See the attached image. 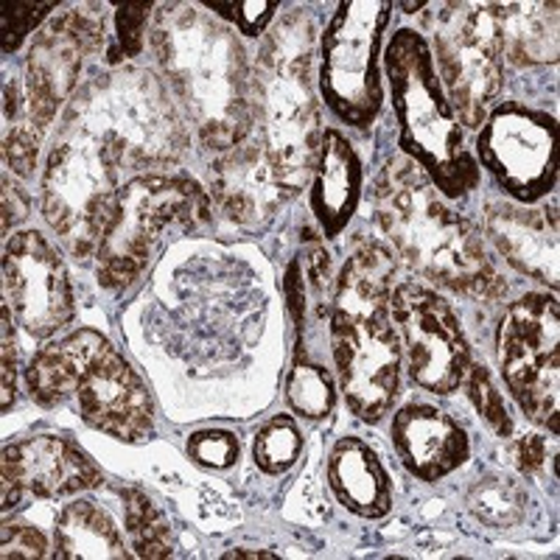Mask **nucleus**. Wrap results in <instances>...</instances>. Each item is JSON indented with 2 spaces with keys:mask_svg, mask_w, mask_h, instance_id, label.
<instances>
[{
  "mask_svg": "<svg viewBox=\"0 0 560 560\" xmlns=\"http://www.w3.org/2000/svg\"><path fill=\"white\" fill-rule=\"evenodd\" d=\"M328 485L342 508L362 518H384L393 490L376 452L359 438H342L328 457Z\"/></svg>",
  "mask_w": 560,
  "mask_h": 560,
  "instance_id": "nucleus-22",
  "label": "nucleus"
},
{
  "mask_svg": "<svg viewBox=\"0 0 560 560\" xmlns=\"http://www.w3.org/2000/svg\"><path fill=\"white\" fill-rule=\"evenodd\" d=\"M152 51L205 147L228 152L255 124L253 65L224 23L191 3L154 12Z\"/></svg>",
  "mask_w": 560,
  "mask_h": 560,
  "instance_id": "nucleus-1",
  "label": "nucleus"
},
{
  "mask_svg": "<svg viewBox=\"0 0 560 560\" xmlns=\"http://www.w3.org/2000/svg\"><path fill=\"white\" fill-rule=\"evenodd\" d=\"M485 233L504 261L533 280L558 287V219L555 210H529L510 202H490Z\"/></svg>",
  "mask_w": 560,
  "mask_h": 560,
  "instance_id": "nucleus-20",
  "label": "nucleus"
},
{
  "mask_svg": "<svg viewBox=\"0 0 560 560\" xmlns=\"http://www.w3.org/2000/svg\"><path fill=\"white\" fill-rule=\"evenodd\" d=\"M3 560H39L48 555V541L32 524H3L0 529Z\"/></svg>",
  "mask_w": 560,
  "mask_h": 560,
  "instance_id": "nucleus-35",
  "label": "nucleus"
},
{
  "mask_svg": "<svg viewBox=\"0 0 560 560\" xmlns=\"http://www.w3.org/2000/svg\"><path fill=\"white\" fill-rule=\"evenodd\" d=\"M45 129H39L37 124L28 118L26 113H20L18 118L9 127L7 138H3V154H7V163L20 179H28L37 168V154L39 143H43Z\"/></svg>",
  "mask_w": 560,
  "mask_h": 560,
  "instance_id": "nucleus-29",
  "label": "nucleus"
},
{
  "mask_svg": "<svg viewBox=\"0 0 560 560\" xmlns=\"http://www.w3.org/2000/svg\"><path fill=\"white\" fill-rule=\"evenodd\" d=\"M314 37L308 12L292 9L275 20L253 65L255 124L292 197L312 183L325 135L314 88Z\"/></svg>",
  "mask_w": 560,
  "mask_h": 560,
  "instance_id": "nucleus-4",
  "label": "nucleus"
},
{
  "mask_svg": "<svg viewBox=\"0 0 560 560\" xmlns=\"http://www.w3.org/2000/svg\"><path fill=\"white\" fill-rule=\"evenodd\" d=\"M208 194L188 177L147 174L129 179L96 253L102 287L124 289L135 283L147 267L160 230L172 222L197 228L208 219Z\"/></svg>",
  "mask_w": 560,
  "mask_h": 560,
  "instance_id": "nucleus-9",
  "label": "nucleus"
},
{
  "mask_svg": "<svg viewBox=\"0 0 560 560\" xmlns=\"http://www.w3.org/2000/svg\"><path fill=\"white\" fill-rule=\"evenodd\" d=\"M558 300L527 294L499 325V364L508 389L529 420L558 434L560 415Z\"/></svg>",
  "mask_w": 560,
  "mask_h": 560,
  "instance_id": "nucleus-11",
  "label": "nucleus"
},
{
  "mask_svg": "<svg viewBox=\"0 0 560 560\" xmlns=\"http://www.w3.org/2000/svg\"><path fill=\"white\" fill-rule=\"evenodd\" d=\"M384 70L398 115V143L415 160L443 197L457 199L474 191L479 168L465 152V140L443 84L434 70V57L418 32H395L384 54Z\"/></svg>",
  "mask_w": 560,
  "mask_h": 560,
  "instance_id": "nucleus-6",
  "label": "nucleus"
},
{
  "mask_svg": "<svg viewBox=\"0 0 560 560\" xmlns=\"http://www.w3.org/2000/svg\"><path fill=\"white\" fill-rule=\"evenodd\" d=\"M54 555L59 560H127L124 538L96 502H73L54 524Z\"/></svg>",
  "mask_w": 560,
  "mask_h": 560,
  "instance_id": "nucleus-24",
  "label": "nucleus"
},
{
  "mask_svg": "<svg viewBox=\"0 0 560 560\" xmlns=\"http://www.w3.org/2000/svg\"><path fill=\"white\" fill-rule=\"evenodd\" d=\"M228 560H275L278 555L267 552V549H233V552L224 555Z\"/></svg>",
  "mask_w": 560,
  "mask_h": 560,
  "instance_id": "nucleus-41",
  "label": "nucleus"
},
{
  "mask_svg": "<svg viewBox=\"0 0 560 560\" xmlns=\"http://www.w3.org/2000/svg\"><path fill=\"white\" fill-rule=\"evenodd\" d=\"M389 312L407 345L412 382L429 393H454L471 368V350L454 308L432 289L401 283L389 298Z\"/></svg>",
  "mask_w": 560,
  "mask_h": 560,
  "instance_id": "nucleus-14",
  "label": "nucleus"
},
{
  "mask_svg": "<svg viewBox=\"0 0 560 560\" xmlns=\"http://www.w3.org/2000/svg\"><path fill=\"white\" fill-rule=\"evenodd\" d=\"M28 393L39 407L77 404L90 429L124 443L152 432V398L132 364L93 328H79L34 357L26 373Z\"/></svg>",
  "mask_w": 560,
  "mask_h": 560,
  "instance_id": "nucleus-5",
  "label": "nucleus"
},
{
  "mask_svg": "<svg viewBox=\"0 0 560 560\" xmlns=\"http://www.w3.org/2000/svg\"><path fill=\"white\" fill-rule=\"evenodd\" d=\"M14 334H12V319H9V303L3 306V401L0 409L9 412L14 404Z\"/></svg>",
  "mask_w": 560,
  "mask_h": 560,
  "instance_id": "nucleus-38",
  "label": "nucleus"
},
{
  "mask_svg": "<svg viewBox=\"0 0 560 560\" xmlns=\"http://www.w3.org/2000/svg\"><path fill=\"white\" fill-rule=\"evenodd\" d=\"M423 7H427V3H401V9H404V12H409V14H412V12H418V9H423Z\"/></svg>",
  "mask_w": 560,
  "mask_h": 560,
  "instance_id": "nucleus-42",
  "label": "nucleus"
},
{
  "mask_svg": "<svg viewBox=\"0 0 560 560\" xmlns=\"http://www.w3.org/2000/svg\"><path fill=\"white\" fill-rule=\"evenodd\" d=\"M0 468H3L0 477L3 510L18 508L23 493L37 499H59L73 497L79 490L98 488L104 482L96 463L77 443L54 434H39L7 446Z\"/></svg>",
  "mask_w": 560,
  "mask_h": 560,
  "instance_id": "nucleus-17",
  "label": "nucleus"
},
{
  "mask_svg": "<svg viewBox=\"0 0 560 560\" xmlns=\"http://www.w3.org/2000/svg\"><path fill=\"white\" fill-rule=\"evenodd\" d=\"M389 20L384 0H345L328 23L319 48V93L339 121L368 129L384 102L382 34Z\"/></svg>",
  "mask_w": 560,
  "mask_h": 560,
  "instance_id": "nucleus-10",
  "label": "nucleus"
},
{
  "mask_svg": "<svg viewBox=\"0 0 560 560\" xmlns=\"http://www.w3.org/2000/svg\"><path fill=\"white\" fill-rule=\"evenodd\" d=\"M547 457V440L538 438V434H527V438H522L516 446H513V463H516V468L524 477H533V474L541 471Z\"/></svg>",
  "mask_w": 560,
  "mask_h": 560,
  "instance_id": "nucleus-36",
  "label": "nucleus"
},
{
  "mask_svg": "<svg viewBox=\"0 0 560 560\" xmlns=\"http://www.w3.org/2000/svg\"><path fill=\"white\" fill-rule=\"evenodd\" d=\"M28 210H32V202H28L26 191L20 185H12L9 177H3V236H9V230L28 217Z\"/></svg>",
  "mask_w": 560,
  "mask_h": 560,
  "instance_id": "nucleus-37",
  "label": "nucleus"
},
{
  "mask_svg": "<svg viewBox=\"0 0 560 560\" xmlns=\"http://www.w3.org/2000/svg\"><path fill=\"white\" fill-rule=\"evenodd\" d=\"M127 533L138 558L158 560L172 555V529L152 499L140 490H121Z\"/></svg>",
  "mask_w": 560,
  "mask_h": 560,
  "instance_id": "nucleus-26",
  "label": "nucleus"
},
{
  "mask_svg": "<svg viewBox=\"0 0 560 560\" xmlns=\"http://www.w3.org/2000/svg\"><path fill=\"white\" fill-rule=\"evenodd\" d=\"M468 510L485 527H516L527 513V490L508 474H485L468 490Z\"/></svg>",
  "mask_w": 560,
  "mask_h": 560,
  "instance_id": "nucleus-25",
  "label": "nucleus"
},
{
  "mask_svg": "<svg viewBox=\"0 0 560 560\" xmlns=\"http://www.w3.org/2000/svg\"><path fill=\"white\" fill-rule=\"evenodd\" d=\"M373 199L384 236L415 272L474 300L508 294L479 230L440 202L438 188L415 160H389L378 174Z\"/></svg>",
  "mask_w": 560,
  "mask_h": 560,
  "instance_id": "nucleus-2",
  "label": "nucleus"
},
{
  "mask_svg": "<svg viewBox=\"0 0 560 560\" xmlns=\"http://www.w3.org/2000/svg\"><path fill=\"white\" fill-rule=\"evenodd\" d=\"M303 269H306L308 287H312L314 292H323L325 283L331 280V258H328L323 244H312V247L303 253Z\"/></svg>",
  "mask_w": 560,
  "mask_h": 560,
  "instance_id": "nucleus-40",
  "label": "nucleus"
},
{
  "mask_svg": "<svg viewBox=\"0 0 560 560\" xmlns=\"http://www.w3.org/2000/svg\"><path fill=\"white\" fill-rule=\"evenodd\" d=\"M283 289H287L289 312H292V319L298 323V328H300V325H303V314H306V283H303V264L300 261L289 264Z\"/></svg>",
  "mask_w": 560,
  "mask_h": 560,
  "instance_id": "nucleus-39",
  "label": "nucleus"
},
{
  "mask_svg": "<svg viewBox=\"0 0 560 560\" xmlns=\"http://www.w3.org/2000/svg\"><path fill=\"white\" fill-rule=\"evenodd\" d=\"M65 121L93 135L121 168L174 163L188 143L163 82L147 70L96 77L79 93Z\"/></svg>",
  "mask_w": 560,
  "mask_h": 560,
  "instance_id": "nucleus-7",
  "label": "nucleus"
},
{
  "mask_svg": "<svg viewBox=\"0 0 560 560\" xmlns=\"http://www.w3.org/2000/svg\"><path fill=\"white\" fill-rule=\"evenodd\" d=\"M287 401L303 418L317 420L331 415L337 393H334V382L328 376V370L298 357L287 378Z\"/></svg>",
  "mask_w": 560,
  "mask_h": 560,
  "instance_id": "nucleus-27",
  "label": "nucleus"
},
{
  "mask_svg": "<svg viewBox=\"0 0 560 560\" xmlns=\"http://www.w3.org/2000/svg\"><path fill=\"white\" fill-rule=\"evenodd\" d=\"M57 9V0L45 3H7L3 18H0V34H3V54H14L23 45V39L48 18V12Z\"/></svg>",
  "mask_w": 560,
  "mask_h": 560,
  "instance_id": "nucleus-31",
  "label": "nucleus"
},
{
  "mask_svg": "<svg viewBox=\"0 0 560 560\" xmlns=\"http://www.w3.org/2000/svg\"><path fill=\"white\" fill-rule=\"evenodd\" d=\"M558 127L552 115L522 104H499L477 140L482 166L513 199L533 205L558 183Z\"/></svg>",
  "mask_w": 560,
  "mask_h": 560,
  "instance_id": "nucleus-13",
  "label": "nucleus"
},
{
  "mask_svg": "<svg viewBox=\"0 0 560 560\" xmlns=\"http://www.w3.org/2000/svg\"><path fill=\"white\" fill-rule=\"evenodd\" d=\"M3 278L12 312L32 337L48 339L73 319V287L57 249L37 230H23L7 242Z\"/></svg>",
  "mask_w": 560,
  "mask_h": 560,
  "instance_id": "nucleus-16",
  "label": "nucleus"
},
{
  "mask_svg": "<svg viewBox=\"0 0 560 560\" xmlns=\"http://www.w3.org/2000/svg\"><path fill=\"white\" fill-rule=\"evenodd\" d=\"M121 197V166L90 132L62 121L43 174V213L77 258L102 247Z\"/></svg>",
  "mask_w": 560,
  "mask_h": 560,
  "instance_id": "nucleus-8",
  "label": "nucleus"
},
{
  "mask_svg": "<svg viewBox=\"0 0 560 560\" xmlns=\"http://www.w3.org/2000/svg\"><path fill=\"white\" fill-rule=\"evenodd\" d=\"M300 448H303V438L298 432V423L287 415L269 420L253 440L255 465L267 474L289 471L298 463Z\"/></svg>",
  "mask_w": 560,
  "mask_h": 560,
  "instance_id": "nucleus-28",
  "label": "nucleus"
},
{
  "mask_svg": "<svg viewBox=\"0 0 560 560\" xmlns=\"http://www.w3.org/2000/svg\"><path fill=\"white\" fill-rule=\"evenodd\" d=\"M393 446L409 474L440 482L468 459V434L457 420L427 404H409L393 418Z\"/></svg>",
  "mask_w": 560,
  "mask_h": 560,
  "instance_id": "nucleus-19",
  "label": "nucleus"
},
{
  "mask_svg": "<svg viewBox=\"0 0 560 560\" xmlns=\"http://www.w3.org/2000/svg\"><path fill=\"white\" fill-rule=\"evenodd\" d=\"M149 14H152V3H124L115 12V28H118V45H121L124 59H135L143 51Z\"/></svg>",
  "mask_w": 560,
  "mask_h": 560,
  "instance_id": "nucleus-34",
  "label": "nucleus"
},
{
  "mask_svg": "<svg viewBox=\"0 0 560 560\" xmlns=\"http://www.w3.org/2000/svg\"><path fill=\"white\" fill-rule=\"evenodd\" d=\"M238 452H242L238 438L224 429H202L188 438V454L205 468H219V471L230 468V465H236Z\"/></svg>",
  "mask_w": 560,
  "mask_h": 560,
  "instance_id": "nucleus-33",
  "label": "nucleus"
},
{
  "mask_svg": "<svg viewBox=\"0 0 560 560\" xmlns=\"http://www.w3.org/2000/svg\"><path fill=\"white\" fill-rule=\"evenodd\" d=\"M468 393H471V401L477 407V412L482 415L485 423L502 438H510L513 432V420H510L508 407H504L502 393L497 389L493 378L485 368H468Z\"/></svg>",
  "mask_w": 560,
  "mask_h": 560,
  "instance_id": "nucleus-30",
  "label": "nucleus"
},
{
  "mask_svg": "<svg viewBox=\"0 0 560 560\" xmlns=\"http://www.w3.org/2000/svg\"><path fill=\"white\" fill-rule=\"evenodd\" d=\"M104 48V18L96 7L68 9L39 28L28 48L26 115L39 129H48L57 109L77 90L84 59Z\"/></svg>",
  "mask_w": 560,
  "mask_h": 560,
  "instance_id": "nucleus-15",
  "label": "nucleus"
},
{
  "mask_svg": "<svg viewBox=\"0 0 560 560\" xmlns=\"http://www.w3.org/2000/svg\"><path fill=\"white\" fill-rule=\"evenodd\" d=\"M362 197V163L350 140L325 129L317 168L312 177V210L325 238H337L353 219Z\"/></svg>",
  "mask_w": 560,
  "mask_h": 560,
  "instance_id": "nucleus-21",
  "label": "nucleus"
},
{
  "mask_svg": "<svg viewBox=\"0 0 560 560\" xmlns=\"http://www.w3.org/2000/svg\"><path fill=\"white\" fill-rule=\"evenodd\" d=\"M499 26L502 59L510 65H541L558 59V7L555 3H490Z\"/></svg>",
  "mask_w": 560,
  "mask_h": 560,
  "instance_id": "nucleus-23",
  "label": "nucleus"
},
{
  "mask_svg": "<svg viewBox=\"0 0 560 560\" xmlns=\"http://www.w3.org/2000/svg\"><path fill=\"white\" fill-rule=\"evenodd\" d=\"M395 258L378 242H362L334 289L331 345L345 401L357 418L378 423L393 407L401 373V339L393 325Z\"/></svg>",
  "mask_w": 560,
  "mask_h": 560,
  "instance_id": "nucleus-3",
  "label": "nucleus"
},
{
  "mask_svg": "<svg viewBox=\"0 0 560 560\" xmlns=\"http://www.w3.org/2000/svg\"><path fill=\"white\" fill-rule=\"evenodd\" d=\"M440 84L465 127H482L490 102L502 90V43L493 7L448 3L434 28Z\"/></svg>",
  "mask_w": 560,
  "mask_h": 560,
  "instance_id": "nucleus-12",
  "label": "nucleus"
},
{
  "mask_svg": "<svg viewBox=\"0 0 560 560\" xmlns=\"http://www.w3.org/2000/svg\"><path fill=\"white\" fill-rule=\"evenodd\" d=\"M205 9L230 20V23H236L238 32L247 34V37H258L272 23L278 0H228V3L205 0Z\"/></svg>",
  "mask_w": 560,
  "mask_h": 560,
  "instance_id": "nucleus-32",
  "label": "nucleus"
},
{
  "mask_svg": "<svg viewBox=\"0 0 560 560\" xmlns=\"http://www.w3.org/2000/svg\"><path fill=\"white\" fill-rule=\"evenodd\" d=\"M292 194L264 143L242 140L210 168V199L236 228H264Z\"/></svg>",
  "mask_w": 560,
  "mask_h": 560,
  "instance_id": "nucleus-18",
  "label": "nucleus"
}]
</instances>
